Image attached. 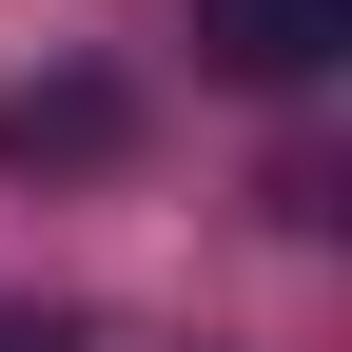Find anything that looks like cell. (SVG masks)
I'll return each instance as SVG.
<instances>
[{
    "mask_svg": "<svg viewBox=\"0 0 352 352\" xmlns=\"http://www.w3.org/2000/svg\"><path fill=\"white\" fill-rule=\"evenodd\" d=\"M0 352H78V333H59V314H0Z\"/></svg>",
    "mask_w": 352,
    "mask_h": 352,
    "instance_id": "3",
    "label": "cell"
},
{
    "mask_svg": "<svg viewBox=\"0 0 352 352\" xmlns=\"http://www.w3.org/2000/svg\"><path fill=\"white\" fill-rule=\"evenodd\" d=\"M0 157H20V176H78V157H118V98H98V78H59V98H20V118H0Z\"/></svg>",
    "mask_w": 352,
    "mask_h": 352,
    "instance_id": "2",
    "label": "cell"
},
{
    "mask_svg": "<svg viewBox=\"0 0 352 352\" xmlns=\"http://www.w3.org/2000/svg\"><path fill=\"white\" fill-rule=\"evenodd\" d=\"M196 59H215V78H254V98H294V78H333V59H352V0H196Z\"/></svg>",
    "mask_w": 352,
    "mask_h": 352,
    "instance_id": "1",
    "label": "cell"
}]
</instances>
